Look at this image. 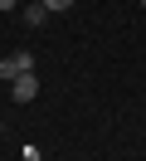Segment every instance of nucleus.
Listing matches in <instances>:
<instances>
[{
    "mask_svg": "<svg viewBox=\"0 0 146 161\" xmlns=\"http://www.w3.org/2000/svg\"><path fill=\"white\" fill-rule=\"evenodd\" d=\"M15 5H19V0H0V10H15Z\"/></svg>",
    "mask_w": 146,
    "mask_h": 161,
    "instance_id": "nucleus-6",
    "label": "nucleus"
},
{
    "mask_svg": "<svg viewBox=\"0 0 146 161\" xmlns=\"http://www.w3.org/2000/svg\"><path fill=\"white\" fill-rule=\"evenodd\" d=\"M19 73H34V54H29V49H15V54H5V59H0V78L15 83Z\"/></svg>",
    "mask_w": 146,
    "mask_h": 161,
    "instance_id": "nucleus-1",
    "label": "nucleus"
},
{
    "mask_svg": "<svg viewBox=\"0 0 146 161\" xmlns=\"http://www.w3.org/2000/svg\"><path fill=\"white\" fill-rule=\"evenodd\" d=\"M49 20V5H44V0H29V5H24V25H44Z\"/></svg>",
    "mask_w": 146,
    "mask_h": 161,
    "instance_id": "nucleus-3",
    "label": "nucleus"
},
{
    "mask_svg": "<svg viewBox=\"0 0 146 161\" xmlns=\"http://www.w3.org/2000/svg\"><path fill=\"white\" fill-rule=\"evenodd\" d=\"M141 5H146V0H141Z\"/></svg>",
    "mask_w": 146,
    "mask_h": 161,
    "instance_id": "nucleus-7",
    "label": "nucleus"
},
{
    "mask_svg": "<svg viewBox=\"0 0 146 161\" xmlns=\"http://www.w3.org/2000/svg\"><path fill=\"white\" fill-rule=\"evenodd\" d=\"M10 98H15V103H34L39 98V78H34V73H19V78L10 83Z\"/></svg>",
    "mask_w": 146,
    "mask_h": 161,
    "instance_id": "nucleus-2",
    "label": "nucleus"
},
{
    "mask_svg": "<svg viewBox=\"0 0 146 161\" xmlns=\"http://www.w3.org/2000/svg\"><path fill=\"white\" fill-rule=\"evenodd\" d=\"M19 161H44V156H39V147H24V151H19Z\"/></svg>",
    "mask_w": 146,
    "mask_h": 161,
    "instance_id": "nucleus-5",
    "label": "nucleus"
},
{
    "mask_svg": "<svg viewBox=\"0 0 146 161\" xmlns=\"http://www.w3.org/2000/svg\"><path fill=\"white\" fill-rule=\"evenodd\" d=\"M44 5H49V15H54V10H73L78 0H44Z\"/></svg>",
    "mask_w": 146,
    "mask_h": 161,
    "instance_id": "nucleus-4",
    "label": "nucleus"
}]
</instances>
